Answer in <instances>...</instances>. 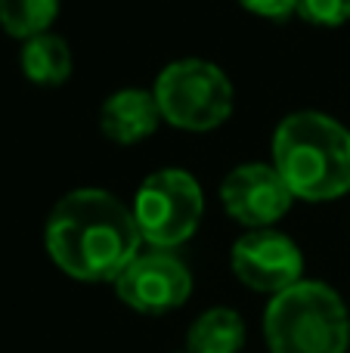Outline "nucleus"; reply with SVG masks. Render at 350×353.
I'll return each mask as SVG.
<instances>
[{
  "label": "nucleus",
  "mask_w": 350,
  "mask_h": 353,
  "mask_svg": "<svg viewBox=\"0 0 350 353\" xmlns=\"http://www.w3.org/2000/svg\"><path fill=\"white\" fill-rule=\"evenodd\" d=\"M161 118L180 130H214L233 112V84L229 78L205 59L171 62L155 81Z\"/></svg>",
  "instance_id": "nucleus-4"
},
{
  "label": "nucleus",
  "mask_w": 350,
  "mask_h": 353,
  "mask_svg": "<svg viewBox=\"0 0 350 353\" xmlns=\"http://www.w3.org/2000/svg\"><path fill=\"white\" fill-rule=\"evenodd\" d=\"M19 62H22L25 78L41 87H56V84H62V81H68V74H72V50H68V43L62 41L59 34H53V31L28 37Z\"/></svg>",
  "instance_id": "nucleus-11"
},
{
  "label": "nucleus",
  "mask_w": 350,
  "mask_h": 353,
  "mask_svg": "<svg viewBox=\"0 0 350 353\" xmlns=\"http://www.w3.org/2000/svg\"><path fill=\"white\" fill-rule=\"evenodd\" d=\"M245 344V323L229 307H211L186 335V353H239Z\"/></svg>",
  "instance_id": "nucleus-10"
},
{
  "label": "nucleus",
  "mask_w": 350,
  "mask_h": 353,
  "mask_svg": "<svg viewBox=\"0 0 350 353\" xmlns=\"http://www.w3.org/2000/svg\"><path fill=\"white\" fill-rule=\"evenodd\" d=\"M291 189L273 165H239L220 183V201L236 223L248 230H267L291 208Z\"/></svg>",
  "instance_id": "nucleus-8"
},
{
  "label": "nucleus",
  "mask_w": 350,
  "mask_h": 353,
  "mask_svg": "<svg viewBox=\"0 0 350 353\" xmlns=\"http://www.w3.org/2000/svg\"><path fill=\"white\" fill-rule=\"evenodd\" d=\"M270 353H347L350 319L344 301L326 282H298L273 294L264 313Z\"/></svg>",
  "instance_id": "nucleus-3"
},
{
  "label": "nucleus",
  "mask_w": 350,
  "mask_h": 353,
  "mask_svg": "<svg viewBox=\"0 0 350 353\" xmlns=\"http://www.w3.org/2000/svg\"><path fill=\"white\" fill-rule=\"evenodd\" d=\"M165 121L158 109L155 93L140 90V87H127V90L112 93L99 109V128L112 143L121 146H134V143L146 140L158 130Z\"/></svg>",
  "instance_id": "nucleus-9"
},
{
  "label": "nucleus",
  "mask_w": 350,
  "mask_h": 353,
  "mask_svg": "<svg viewBox=\"0 0 350 353\" xmlns=\"http://www.w3.org/2000/svg\"><path fill=\"white\" fill-rule=\"evenodd\" d=\"M233 273L251 292L279 294L298 285L304 273V254L285 232L251 230L233 245Z\"/></svg>",
  "instance_id": "nucleus-7"
},
{
  "label": "nucleus",
  "mask_w": 350,
  "mask_h": 353,
  "mask_svg": "<svg viewBox=\"0 0 350 353\" xmlns=\"http://www.w3.org/2000/svg\"><path fill=\"white\" fill-rule=\"evenodd\" d=\"M112 285L130 310L146 316H165L189 301L192 276L180 257L155 248L149 254H136Z\"/></svg>",
  "instance_id": "nucleus-6"
},
{
  "label": "nucleus",
  "mask_w": 350,
  "mask_h": 353,
  "mask_svg": "<svg viewBox=\"0 0 350 353\" xmlns=\"http://www.w3.org/2000/svg\"><path fill=\"white\" fill-rule=\"evenodd\" d=\"M130 211L143 242L161 251L177 248L186 239H192V232L202 223V186L192 174L180 168H165L140 183Z\"/></svg>",
  "instance_id": "nucleus-5"
},
{
  "label": "nucleus",
  "mask_w": 350,
  "mask_h": 353,
  "mask_svg": "<svg viewBox=\"0 0 350 353\" xmlns=\"http://www.w3.org/2000/svg\"><path fill=\"white\" fill-rule=\"evenodd\" d=\"M273 168L295 199H341L350 192V130L322 112H295L276 128Z\"/></svg>",
  "instance_id": "nucleus-2"
},
{
  "label": "nucleus",
  "mask_w": 350,
  "mask_h": 353,
  "mask_svg": "<svg viewBox=\"0 0 350 353\" xmlns=\"http://www.w3.org/2000/svg\"><path fill=\"white\" fill-rule=\"evenodd\" d=\"M298 16L310 25L338 28L350 22V0H298Z\"/></svg>",
  "instance_id": "nucleus-13"
},
{
  "label": "nucleus",
  "mask_w": 350,
  "mask_h": 353,
  "mask_svg": "<svg viewBox=\"0 0 350 353\" xmlns=\"http://www.w3.org/2000/svg\"><path fill=\"white\" fill-rule=\"evenodd\" d=\"M239 3L264 19H276V22L289 19L298 10V0H239Z\"/></svg>",
  "instance_id": "nucleus-14"
},
{
  "label": "nucleus",
  "mask_w": 350,
  "mask_h": 353,
  "mask_svg": "<svg viewBox=\"0 0 350 353\" xmlns=\"http://www.w3.org/2000/svg\"><path fill=\"white\" fill-rule=\"evenodd\" d=\"M43 245L53 263L81 282H115L140 254L134 211L105 189H74L47 217Z\"/></svg>",
  "instance_id": "nucleus-1"
},
{
  "label": "nucleus",
  "mask_w": 350,
  "mask_h": 353,
  "mask_svg": "<svg viewBox=\"0 0 350 353\" xmlns=\"http://www.w3.org/2000/svg\"><path fill=\"white\" fill-rule=\"evenodd\" d=\"M59 16V0H0V28L12 37H37Z\"/></svg>",
  "instance_id": "nucleus-12"
}]
</instances>
